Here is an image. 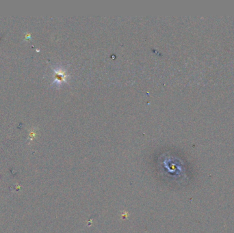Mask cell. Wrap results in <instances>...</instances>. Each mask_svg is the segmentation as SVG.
<instances>
[{"label":"cell","instance_id":"1","mask_svg":"<svg viewBox=\"0 0 234 233\" xmlns=\"http://www.w3.org/2000/svg\"><path fill=\"white\" fill-rule=\"evenodd\" d=\"M53 77L52 86L60 87L64 83H68L69 75L66 67L61 64H57L53 67Z\"/></svg>","mask_w":234,"mask_h":233}]
</instances>
